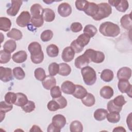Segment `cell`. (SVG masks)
<instances>
[{"mask_svg": "<svg viewBox=\"0 0 132 132\" xmlns=\"http://www.w3.org/2000/svg\"><path fill=\"white\" fill-rule=\"evenodd\" d=\"M89 2L85 0H77L75 1V6L77 10L79 11H85L88 5Z\"/></svg>", "mask_w": 132, "mask_h": 132, "instance_id": "obj_44", "label": "cell"}, {"mask_svg": "<svg viewBox=\"0 0 132 132\" xmlns=\"http://www.w3.org/2000/svg\"><path fill=\"white\" fill-rule=\"evenodd\" d=\"M113 103L117 106L122 107L126 103L124 96L122 95H120L116 97L113 100Z\"/></svg>", "mask_w": 132, "mask_h": 132, "instance_id": "obj_50", "label": "cell"}, {"mask_svg": "<svg viewBox=\"0 0 132 132\" xmlns=\"http://www.w3.org/2000/svg\"><path fill=\"white\" fill-rule=\"evenodd\" d=\"M22 3L23 2L20 0H12L11 6L6 11L7 14L12 16H15L18 13Z\"/></svg>", "mask_w": 132, "mask_h": 132, "instance_id": "obj_8", "label": "cell"}, {"mask_svg": "<svg viewBox=\"0 0 132 132\" xmlns=\"http://www.w3.org/2000/svg\"><path fill=\"white\" fill-rule=\"evenodd\" d=\"M5 113L4 112L2 111H0V116H1V122H2L3 121V120H4V119L5 117Z\"/></svg>", "mask_w": 132, "mask_h": 132, "instance_id": "obj_59", "label": "cell"}, {"mask_svg": "<svg viewBox=\"0 0 132 132\" xmlns=\"http://www.w3.org/2000/svg\"><path fill=\"white\" fill-rule=\"evenodd\" d=\"M52 123L59 128L61 129L66 124L67 121L64 116L61 114H57L55 115L52 118Z\"/></svg>", "mask_w": 132, "mask_h": 132, "instance_id": "obj_16", "label": "cell"}, {"mask_svg": "<svg viewBox=\"0 0 132 132\" xmlns=\"http://www.w3.org/2000/svg\"><path fill=\"white\" fill-rule=\"evenodd\" d=\"M11 59V54L4 50L0 51V63L4 64L8 62Z\"/></svg>", "mask_w": 132, "mask_h": 132, "instance_id": "obj_42", "label": "cell"}, {"mask_svg": "<svg viewBox=\"0 0 132 132\" xmlns=\"http://www.w3.org/2000/svg\"><path fill=\"white\" fill-rule=\"evenodd\" d=\"M99 31L104 36L116 37L120 34L121 30L117 24L111 22H105L100 25Z\"/></svg>", "mask_w": 132, "mask_h": 132, "instance_id": "obj_1", "label": "cell"}, {"mask_svg": "<svg viewBox=\"0 0 132 132\" xmlns=\"http://www.w3.org/2000/svg\"><path fill=\"white\" fill-rule=\"evenodd\" d=\"M87 93L88 92L87 90L83 86L80 85H75V90L72 95L76 98L82 99Z\"/></svg>", "mask_w": 132, "mask_h": 132, "instance_id": "obj_20", "label": "cell"}, {"mask_svg": "<svg viewBox=\"0 0 132 132\" xmlns=\"http://www.w3.org/2000/svg\"><path fill=\"white\" fill-rule=\"evenodd\" d=\"M16 100V93L12 92H7L5 95V101L10 104H14Z\"/></svg>", "mask_w": 132, "mask_h": 132, "instance_id": "obj_43", "label": "cell"}, {"mask_svg": "<svg viewBox=\"0 0 132 132\" xmlns=\"http://www.w3.org/2000/svg\"><path fill=\"white\" fill-rule=\"evenodd\" d=\"M131 76V70L130 68L124 67L120 68L117 72V77L119 80H128Z\"/></svg>", "mask_w": 132, "mask_h": 132, "instance_id": "obj_13", "label": "cell"}, {"mask_svg": "<svg viewBox=\"0 0 132 132\" xmlns=\"http://www.w3.org/2000/svg\"><path fill=\"white\" fill-rule=\"evenodd\" d=\"M7 36L8 38L13 39L15 40H20L22 38L23 34L20 30L13 28L10 31L7 33Z\"/></svg>", "mask_w": 132, "mask_h": 132, "instance_id": "obj_31", "label": "cell"}, {"mask_svg": "<svg viewBox=\"0 0 132 132\" xmlns=\"http://www.w3.org/2000/svg\"><path fill=\"white\" fill-rule=\"evenodd\" d=\"M107 108L109 112H120L122 109V107H119L116 106L113 102L112 100H110L108 102L107 105Z\"/></svg>", "mask_w": 132, "mask_h": 132, "instance_id": "obj_45", "label": "cell"}, {"mask_svg": "<svg viewBox=\"0 0 132 132\" xmlns=\"http://www.w3.org/2000/svg\"><path fill=\"white\" fill-rule=\"evenodd\" d=\"M54 100H55L59 104L60 109H63L67 106V101L63 96H61Z\"/></svg>", "mask_w": 132, "mask_h": 132, "instance_id": "obj_54", "label": "cell"}, {"mask_svg": "<svg viewBox=\"0 0 132 132\" xmlns=\"http://www.w3.org/2000/svg\"><path fill=\"white\" fill-rule=\"evenodd\" d=\"M21 108L23 109V110L25 112L30 113L35 110L36 106L35 103L33 101H28L27 103L24 106L22 107Z\"/></svg>", "mask_w": 132, "mask_h": 132, "instance_id": "obj_48", "label": "cell"}, {"mask_svg": "<svg viewBox=\"0 0 132 132\" xmlns=\"http://www.w3.org/2000/svg\"><path fill=\"white\" fill-rule=\"evenodd\" d=\"M84 34L88 36L90 38L93 37L97 33V29L96 27L91 24H88L85 26L84 29Z\"/></svg>", "mask_w": 132, "mask_h": 132, "instance_id": "obj_34", "label": "cell"}, {"mask_svg": "<svg viewBox=\"0 0 132 132\" xmlns=\"http://www.w3.org/2000/svg\"><path fill=\"white\" fill-rule=\"evenodd\" d=\"M112 13L111 6L107 3H101L98 4V11L96 14L93 17L95 21H100L107 18Z\"/></svg>", "mask_w": 132, "mask_h": 132, "instance_id": "obj_3", "label": "cell"}, {"mask_svg": "<svg viewBox=\"0 0 132 132\" xmlns=\"http://www.w3.org/2000/svg\"><path fill=\"white\" fill-rule=\"evenodd\" d=\"M131 87L128 80H119L118 84L119 90L122 93H126L130 97H131Z\"/></svg>", "mask_w": 132, "mask_h": 132, "instance_id": "obj_7", "label": "cell"}, {"mask_svg": "<svg viewBox=\"0 0 132 132\" xmlns=\"http://www.w3.org/2000/svg\"><path fill=\"white\" fill-rule=\"evenodd\" d=\"M53 37V32L51 30L47 29L44 30L40 35V39L43 42L50 41Z\"/></svg>", "mask_w": 132, "mask_h": 132, "instance_id": "obj_40", "label": "cell"}, {"mask_svg": "<svg viewBox=\"0 0 132 132\" xmlns=\"http://www.w3.org/2000/svg\"><path fill=\"white\" fill-rule=\"evenodd\" d=\"M13 108L12 104L7 103L5 101H1L0 103V111L5 113L8 112L11 110Z\"/></svg>", "mask_w": 132, "mask_h": 132, "instance_id": "obj_49", "label": "cell"}, {"mask_svg": "<svg viewBox=\"0 0 132 132\" xmlns=\"http://www.w3.org/2000/svg\"><path fill=\"white\" fill-rule=\"evenodd\" d=\"M29 131H42V130L40 129L39 126L34 125L31 127Z\"/></svg>", "mask_w": 132, "mask_h": 132, "instance_id": "obj_57", "label": "cell"}, {"mask_svg": "<svg viewBox=\"0 0 132 132\" xmlns=\"http://www.w3.org/2000/svg\"><path fill=\"white\" fill-rule=\"evenodd\" d=\"M101 78L105 82H110L112 80L114 74L112 71L110 69H104L101 73Z\"/></svg>", "mask_w": 132, "mask_h": 132, "instance_id": "obj_25", "label": "cell"}, {"mask_svg": "<svg viewBox=\"0 0 132 132\" xmlns=\"http://www.w3.org/2000/svg\"><path fill=\"white\" fill-rule=\"evenodd\" d=\"M71 47L73 50V51L75 52V53H80L84 49V47L80 46L76 41V39L73 40L70 45Z\"/></svg>", "mask_w": 132, "mask_h": 132, "instance_id": "obj_52", "label": "cell"}, {"mask_svg": "<svg viewBox=\"0 0 132 132\" xmlns=\"http://www.w3.org/2000/svg\"><path fill=\"white\" fill-rule=\"evenodd\" d=\"M35 78L39 81H42L46 77L44 70L42 68H38L34 71Z\"/></svg>", "mask_w": 132, "mask_h": 132, "instance_id": "obj_39", "label": "cell"}, {"mask_svg": "<svg viewBox=\"0 0 132 132\" xmlns=\"http://www.w3.org/2000/svg\"><path fill=\"white\" fill-rule=\"evenodd\" d=\"M109 4L114 7L116 9L121 12H125L129 7V4L126 0L108 1Z\"/></svg>", "mask_w": 132, "mask_h": 132, "instance_id": "obj_6", "label": "cell"}, {"mask_svg": "<svg viewBox=\"0 0 132 132\" xmlns=\"http://www.w3.org/2000/svg\"><path fill=\"white\" fill-rule=\"evenodd\" d=\"M42 85L43 88L46 90H50L56 85V80L51 75H47L45 78L42 81Z\"/></svg>", "mask_w": 132, "mask_h": 132, "instance_id": "obj_19", "label": "cell"}, {"mask_svg": "<svg viewBox=\"0 0 132 132\" xmlns=\"http://www.w3.org/2000/svg\"><path fill=\"white\" fill-rule=\"evenodd\" d=\"M47 109L51 111H55L60 109L59 104L54 99L48 102L47 105Z\"/></svg>", "mask_w": 132, "mask_h": 132, "instance_id": "obj_51", "label": "cell"}, {"mask_svg": "<svg viewBox=\"0 0 132 132\" xmlns=\"http://www.w3.org/2000/svg\"><path fill=\"white\" fill-rule=\"evenodd\" d=\"M31 23L34 26L37 28H39L43 25L44 23V19L42 16L34 18L31 17Z\"/></svg>", "mask_w": 132, "mask_h": 132, "instance_id": "obj_46", "label": "cell"}, {"mask_svg": "<svg viewBox=\"0 0 132 132\" xmlns=\"http://www.w3.org/2000/svg\"><path fill=\"white\" fill-rule=\"evenodd\" d=\"M47 131V132H60L61 131V129L58 128L52 123H51L48 126Z\"/></svg>", "mask_w": 132, "mask_h": 132, "instance_id": "obj_55", "label": "cell"}, {"mask_svg": "<svg viewBox=\"0 0 132 132\" xmlns=\"http://www.w3.org/2000/svg\"><path fill=\"white\" fill-rule=\"evenodd\" d=\"M81 101L82 104L87 107H91L95 103V97L91 93H88L83 98L81 99Z\"/></svg>", "mask_w": 132, "mask_h": 132, "instance_id": "obj_29", "label": "cell"}, {"mask_svg": "<svg viewBox=\"0 0 132 132\" xmlns=\"http://www.w3.org/2000/svg\"><path fill=\"white\" fill-rule=\"evenodd\" d=\"M13 78L12 71L11 68L0 67V79L2 81L6 82L12 80Z\"/></svg>", "mask_w": 132, "mask_h": 132, "instance_id": "obj_9", "label": "cell"}, {"mask_svg": "<svg viewBox=\"0 0 132 132\" xmlns=\"http://www.w3.org/2000/svg\"><path fill=\"white\" fill-rule=\"evenodd\" d=\"M90 62L89 59L85 54L79 56L75 59L74 64L76 68L81 69L84 67L87 66Z\"/></svg>", "mask_w": 132, "mask_h": 132, "instance_id": "obj_12", "label": "cell"}, {"mask_svg": "<svg viewBox=\"0 0 132 132\" xmlns=\"http://www.w3.org/2000/svg\"><path fill=\"white\" fill-rule=\"evenodd\" d=\"M31 15L27 11H22L16 19L17 25L21 27H24L28 26L31 22Z\"/></svg>", "mask_w": 132, "mask_h": 132, "instance_id": "obj_5", "label": "cell"}, {"mask_svg": "<svg viewBox=\"0 0 132 132\" xmlns=\"http://www.w3.org/2000/svg\"><path fill=\"white\" fill-rule=\"evenodd\" d=\"M70 130L71 132H81L83 130L82 124L79 121H73L70 124Z\"/></svg>", "mask_w": 132, "mask_h": 132, "instance_id": "obj_35", "label": "cell"}, {"mask_svg": "<svg viewBox=\"0 0 132 132\" xmlns=\"http://www.w3.org/2000/svg\"><path fill=\"white\" fill-rule=\"evenodd\" d=\"M81 73L85 84L88 86H92L96 80L95 71L92 67L86 66L81 69Z\"/></svg>", "mask_w": 132, "mask_h": 132, "instance_id": "obj_2", "label": "cell"}, {"mask_svg": "<svg viewBox=\"0 0 132 132\" xmlns=\"http://www.w3.org/2000/svg\"><path fill=\"white\" fill-rule=\"evenodd\" d=\"M70 29L73 32H78L82 30V26L79 22H74L72 23Z\"/></svg>", "mask_w": 132, "mask_h": 132, "instance_id": "obj_53", "label": "cell"}, {"mask_svg": "<svg viewBox=\"0 0 132 132\" xmlns=\"http://www.w3.org/2000/svg\"><path fill=\"white\" fill-rule=\"evenodd\" d=\"M97 11L98 5L93 2H89L88 7L84 12L87 15L93 18L96 14Z\"/></svg>", "mask_w": 132, "mask_h": 132, "instance_id": "obj_23", "label": "cell"}, {"mask_svg": "<svg viewBox=\"0 0 132 132\" xmlns=\"http://www.w3.org/2000/svg\"><path fill=\"white\" fill-rule=\"evenodd\" d=\"M43 8L39 4H33L30 9V14L32 18L42 16Z\"/></svg>", "mask_w": 132, "mask_h": 132, "instance_id": "obj_24", "label": "cell"}, {"mask_svg": "<svg viewBox=\"0 0 132 132\" xmlns=\"http://www.w3.org/2000/svg\"><path fill=\"white\" fill-rule=\"evenodd\" d=\"M42 17L45 22H51L55 20V13L52 9L48 8H45L43 10Z\"/></svg>", "mask_w": 132, "mask_h": 132, "instance_id": "obj_22", "label": "cell"}, {"mask_svg": "<svg viewBox=\"0 0 132 132\" xmlns=\"http://www.w3.org/2000/svg\"><path fill=\"white\" fill-rule=\"evenodd\" d=\"M46 53L50 57H56L58 55L59 50L58 47L54 44H51L48 45L46 49Z\"/></svg>", "mask_w": 132, "mask_h": 132, "instance_id": "obj_30", "label": "cell"}, {"mask_svg": "<svg viewBox=\"0 0 132 132\" xmlns=\"http://www.w3.org/2000/svg\"><path fill=\"white\" fill-rule=\"evenodd\" d=\"M113 90L109 86H105L102 87L100 91L101 97L105 99H110L113 95Z\"/></svg>", "mask_w": 132, "mask_h": 132, "instance_id": "obj_21", "label": "cell"}, {"mask_svg": "<svg viewBox=\"0 0 132 132\" xmlns=\"http://www.w3.org/2000/svg\"><path fill=\"white\" fill-rule=\"evenodd\" d=\"M120 23L123 28L127 30H131L132 28L131 13L124 15L120 19Z\"/></svg>", "mask_w": 132, "mask_h": 132, "instance_id": "obj_17", "label": "cell"}, {"mask_svg": "<svg viewBox=\"0 0 132 132\" xmlns=\"http://www.w3.org/2000/svg\"><path fill=\"white\" fill-rule=\"evenodd\" d=\"M16 48V44L15 41L13 40H7L3 45L4 50L8 53L13 52Z\"/></svg>", "mask_w": 132, "mask_h": 132, "instance_id": "obj_33", "label": "cell"}, {"mask_svg": "<svg viewBox=\"0 0 132 132\" xmlns=\"http://www.w3.org/2000/svg\"><path fill=\"white\" fill-rule=\"evenodd\" d=\"M59 69L58 74L63 76H67L70 74L71 72V68L66 63H61L59 64Z\"/></svg>", "mask_w": 132, "mask_h": 132, "instance_id": "obj_32", "label": "cell"}, {"mask_svg": "<svg viewBox=\"0 0 132 132\" xmlns=\"http://www.w3.org/2000/svg\"><path fill=\"white\" fill-rule=\"evenodd\" d=\"M28 50L30 53V57H35L43 53L40 44L37 42H31L28 46Z\"/></svg>", "mask_w": 132, "mask_h": 132, "instance_id": "obj_10", "label": "cell"}, {"mask_svg": "<svg viewBox=\"0 0 132 132\" xmlns=\"http://www.w3.org/2000/svg\"><path fill=\"white\" fill-rule=\"evenodd\" d=\"M107 114L108 111L107 110L103 108H99L94 111L93 113V117L95 120L96 121H101L106 118Z\"/></svg>", "mask_w": 132, "mask_h": 132, "instance_id": "obj_28", "label": "cell"}, {"mask_svg": "<svg viewBox=\"0 0 132 132\" xmlns=\"http://www.w3.org/2000/svg\"><path fill=\"white\" fill-rule=\"evenodd\" d=\"M13 74L14 77L18 80H22L25 77V73L23 69L19 67L14 68L13 69Z\"/></svg>", "mask_w": 132, "mask_h": 132, "instance_id": "obj_38", "label": "cell"}, {"mask_svg": "<svg viewBox=\"0 0 132 132\" xmlns=\"http://www.w3.org/2000/svg\"><path fill=\"white\" fill-rule=\"evenodd\" d=\"M57 11L61 16L68 17L72 13V7L68 3H62L58 6Z\"/></svg>", "mask_w": 132, "mask_h": 132, "instance_id": "obj_11", "label": "cell"}, {"mask_svg": "<svg viewBox=\"0 0 132 132\" xmlns=\"http://www.w3.org/2000/svg\"><path fill=\"white\" fill-rule=\"evenodd\" d=\"M75 52L71 47V46H67L65 47L61 54V58L63 61L69 62L71 61L74 58Z\"/></svg>", "mask_w": 132, "mask_h": 132, "instance_id": "obj_14", "label": "cell"}, {"mask_svg": "<svg viewBox=\"0 0 132 132\" xmlns=\"http://www.w3.org/2000/svg\"><path fill=\"white\" fill-rule=\"evenodd\" d=\"M59 64L56 62H52L48 65V70L50 75L52 76H54L56 75L59 73Z\"/></svg>", "mask_w": 132, "mask_h": 132, "instance_id": "obj_41", "label": "cell"}, {"mask_svg": "<svg viewBox=\"0 0 132 132\" xmlns=\"http://www.w3.org/2000/svg\"><path fill=\"white\" fill-rule=\"evenodd\" d=\"M27 58V54L25 51H20L15 53L12 57L14 62L17 63H22L25 62Z\"/></svg>", "mask_w": 132, "mask_h": 132, "instance_id": "obj_18", "label": "cell"}, {"mask_svg": "<svg viewBox=\"0 0 132 132\" xmlns=\"http://www.w3.org/2000/svg\"><path fill=\"white\" fill-rule=\"evenodd\" d=\"M50 93L52 97L55 99L61 96V90L59 86H55L51 89Z\"/></svg>", "mask_w": 132, "mask_h": 132, "instance_id": "obj_47", "label": "cell"}, {"mask_svg": "<svg viewBox=\"0 0 132 132\" xmlns=\"http://www.w3.org/2000/svg\"><path fill=\"white\" fill-rule=\"evenodd\" d=\"M16 100L15 103H14L15 105L22 107L27 103L28 101V98L25 94L21 92H18L16 93Z\"/></svg>", "mask_w": 132, "mask_h": 132, "instance_id": "obj_26", "label": "cell"}, {"mask_svg": "<svg viewBox=\"0 0 132 132\" xmlns=\"http://www.w3.org/2000/svg\"><path fill=\"white\" fill-rule=\"evenodd\" d=\"M126 129L122 126H118V127H115L112 131L113 132H115V131H118V132H119V131H122V132H126Z\"/></svg>", "mask_w": 132, "mask_h": 132, "instance_id": "obj_58", "label": "cell"}, {"mask_svg": "<svg viewBox=\"0 0 132 132\" xmlns=\"http://www.w3.org/2000/svg\"><path fill=\"white\" fill-rule=\"evenodd\" d=\"M106 118L109 122L111 123H117L120 121L121 117L119 112H109V113H108Z\"/></svg>", "mask_w": 132, "mask_h": 132, "instance_id": "obj_36", "label": "cell"}, {"mask_svg": "<svg viewBox=\"0 0 132 132\" xmlns=\"http://www.w3.org/2000/svg\"><path fill=\"white\" fill-rule=\"evenodd\" d=\"M84 54L88 57L90 62L92 61L94 63H100L103 62L105 60V55L101 51L89 48L87 49Z\"/></svg>", "mask_w": 132, "mask_h": 132, "instance_id": "obj_4", "label": "cell"}, {"mask_svg": "<svg viewBox=\"0 0 132 132\" xmlns=\"http://www.w3.org/2000/svg\"><path fill=\"white\" fill-rule=\"evenodd\" d=\"M90 39V38L88 36L85 34H82L77 37L76 40L80 46L84 47L89 43Z\"/></svg>", "mask_w": 132, "mask_h": 132, "instance_id": "obj_37", "label": "cell"}, {"mask_svg": "<svg viewBox=\"0 0 132 132\" xmlns=\"http://www.w3.org/2000/svg\"><path fill=\"white\" fill-rule=\"evenodd\" d=\"M126 123L129 129L130 130H131V113H130L127 116L126 119Z\"/></svg>", "mask_w": 132, "mask_h": 132, "instance_id": "obj_56", "label": "cell"}, {"mask_svg": "<svg viewBox=\"0 0 132 132\" xmlns=\"http://www.w3.org/2000/svg\"><path fill=\"white\" fill-rule=\"evenodd\" d=\"M11 26V22L10 20L6 17L0 18V29L3 31L6 32L10 30Z\"/></svg>", "mask_w": 132, "mask_h": 132, "instance_id": "obj_27", "label": "cell"}, {"mask_svg": "<svg viewBox=\"0 0 132 132\" xmlns=\"http://www.w3.org/2000/svg\"><path fill=\"white\" fill-rule=\"evenodd\" d=\"M61 90L65 94H73L75 90V85L71 81H64L61 84Z\"/></svg>", "mask_w": 132, "mask_h": 132, "instance_id": "obj_15", "label": "cell"}]
</instances>
